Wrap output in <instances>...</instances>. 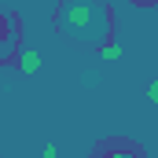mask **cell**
<instances>
[{
	"instance_id": "obj_3",
	"label": "cell",
	"mask_w": 158,
	"mask_h": 158,
	"mask_svg": "<svg viewBox=\"0 0 158 158\" xmlns=\"http://www.w3.org/2000/svg\"><path fill=\"white\" fill-rule=\"evenodd\" d=\"M19 70H22L26 77H33V74L40 70V52L37 48H26V52L19 55Z\"/></svg>"
},
{
	"instance_id": "obj_4",
	"label": "cell",
	"mask_w": 158,
	"mask_h": 158,
	"mask_svg": "<svg viewBox=\"0 0 158 158\" xmlns=\"http://www.w3.org/2000/svg\"><path fill=\"white\" fill-rule=\"evenodd\" d=\"M96 158H143V155H140L132 143H114V147H103Z\"/></svg>"
},
{
	"instance_id": "obj_1",
	"label": "cell",
	"mask_w": 158,
	"mask_h": 158,
	"mask_svg": "<svg viewBox=\"0 0 158 158\" xmlns=\"http://www.w3.org/2000/svg\"><path fill=\"white\" fill-rule=\"evenodd\" d=\"M55 26L74 44L103 48V44H110V7L107 4H88V0H66L55 11Z\"/></svg>"
},
{
	"instance_id": "obj_6",
	"label": "cell",
	"mask_w": 158,
	"mask_h": 158,
	"mask_svg": "<svg viewBox=\"0 0 158 158\" xmlns=\"http://www.w3.org/2000/svg\"><path fill=\"white\" fill-rule=\"evenodd\" d=\"M40 158H59V151H55V143H44V147H40Z\"/></svg>"
},
{
	"instance_id": "obj_7",
	"label": "cell",
	"mask_w": 158,
	"mask_h": 158,
	"mask_svg": "<svg viewBox=\"0 0 158 158\" xmlns=\"http://www.w3.org/2000/svg\"><path fill=\"white\" fill-rule=\"evenodd\" d=\"M147 99L158 107V81H151V85H147Z\"/></svg>"
},
{
	"instance_id": "obj_2",
	"label": "cell",
	"mask_w": 158,
	"mask_h": 158,
	"mask_svg": "<svg viewBox=\"0 0 158 158\" xmlns=\"http://www.w3.org/2000/svg\"><path fill=\"white\" fill-rule=\"evenodd\" d=\"M15 37H19V33H15V19H4V15H0V55H7V52L15 48Z\"/></svg>"
},
{
	"instance_id": "obj_5",
	"label": "cell",
	"mask_w": 158,
	"mask_h": 158,
	"mask_svg": "<svg viewBox=\"0 0 158 158\" xmlns=\"http://www.w3.org/2000/svg\"><path fill=\"white\" fill-rule=\"evenodd\" d=\"M99 55H103V59H118L121 48H118V44H103V48H99Z\"/></svg>"
}]
</instances>
